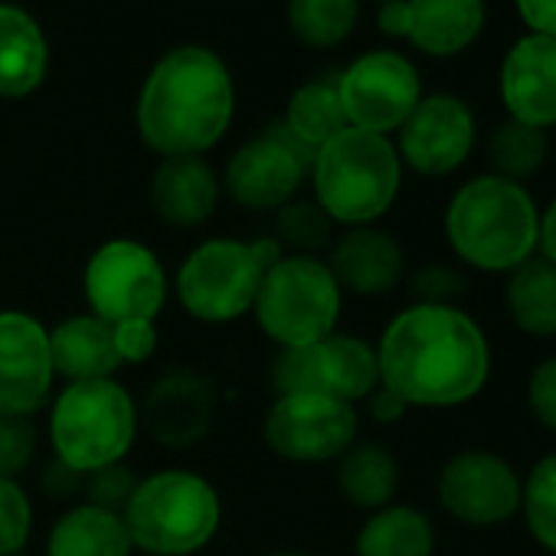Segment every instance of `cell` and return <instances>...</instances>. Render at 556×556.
<instances>
[{
    "instance_id": "43",
    "label": "cell",
    "mask_w": 556,
    "mask_h": 556,
    "mask_svg": "<svg viewBox=\"0 0 556 556\" xmlns=\"http://www.w3.org/2000/svg\"><path fill=\"white\" fill-rule=\"evenodd\" d=\"M271 556H308V553H292V549H286V553H271Z\"/></svg>"
},
{
    "instance_id": "2",
    "label": "cell",
    "mask_w": 556,
    "mask_h": 556,
    "mask_svg": "<svg viewBox=\"0 0 556 556\" xmlns=\"http://www.w3.org/2000/svg\"><path fill=\"white\" fill-rule=\"evenodd\" d=\"M236 109L226 63L203 47L167 53L144 79L138 131L161 157H203L229 131Z\"/></svg>"
},
{
    "instance_id": "32",
    "label": "cell",
    "mask_w": 556,
    "mask_h": 556,
    "mask_svg": "<svg viewBox=\"0 0 556 556\" xmlns=\"http://www.w3.org/2000/svg\"><path fill=\"white\" fill-rule=\"evenodd\" d=\"M275 242L299 255H318L334 242V223L315 200H289L275 210Z\"/></svg>"
},
{
    "instance_id": "9",
    "label": "cell",
    "mask_w": 556,
    "mask_h": 556,
    "mask_svg": "<svg viewBox=\"0 0 556 556\" xmlns=\"http://www.w3.org/2000/svg\"><path fill=\"white\" fill-rule=\"evenodd\" d=\"M83 292L89 315L122 321H157L167 305V271L154 249L138 239L102 242L83 271Z\"/></svg>"
},
{
    "instance_id": "44",
    "label": "cell",
    "mask_w": 556,
    "mask_h": 556,
    "mask_svg": "<svg viewBox=\"0 0 556 556\" xmlns=\"http://www.w3.org/2000/svg\"><path fill=\"white\" fill-rule=\"evenodd\" d=\"M380 4H390V0H380Z\"/></svg>"
},
{
    "instance_id": "16",
    "label": "cell",
    "mask_w": 556,
    "mask_h": 556,
    "mask_svg": "<svg viewBox=\"0 0 556 556\" xmlns=\"http://www.w3.org/2000/svg\"><path fill=\"white\" fill-rule=\"evenodd\" d=\"M312 154L286 131L245 141L223 170L226 193L245 210H282L305 184Z\"/></svg>"
},
{
    "instance_id": "45",
    "label": "cell",
    "mask_w": 556,
    "mask_h": 556,
    "mask_svg": "<svg viewBox=\"0 0 556 556\" xmlns=\"http://www.w3.org/2000/svg\"><path fill=\"white\" fill-rule=\"evenodd\" d=\"M17 556H21V553H17Z\"/></svg>"
},
{
    "instance_id": "37",
    "label": "cell",
    "mask_w": 556,
    "mask_h": 556,
    "mask_svg": "<svg viewBox=\"0 0 556 556\" xmlns=\"http://www.w3.org/2000/svg\"><path fill=\"white\" fill-rule=\"evenodd\" d=\"M527 406L543 429L556 432V357H546L533 367L527 380Z\"/></svg>"
},
{
    "instance_id": "36",
    "label": "cell",
    "mask_w": 556,
    "mask_h": 556,
    "mask_svg": "<svg viewBox=\"0 0 556 556\" xmlns=\"http://www.w3.org/2000/svg\"><path fill=\"white\" fill-rule=\"evenodd\" d=\"M468 286V278L455 271L452 265H422L409 275V289L416 292V302L422 305H452Z\"/></svg>"
},
{
    "instance_id": "20",
    "label": "cell",
    "mask_w": 556,
    "mask_h": 556,
    "mask_svg": "<svg viewBox=\"0 0 556 556\" xmlns=\"http://www.w3.org/2000/svg\"><path fill=\"white\" fill-rule=\"evenodd\" d=\"M341 292L380 299L400 289L406 278V255L400 242L377 226H354L331 242L328 258Z\"/></svg>"
},
{
    "instance_id": "42",
    "label": "cell",
    "mask_w": 556,
    "mask_h": 556,
    "mask_svg": "<svg viewBox=\"0 0 556 556\" xmlns=\"http://www.w3.org/2000/svg\"><path fill=\"white\" fill-rule=\"evenodd\" d=\"M536 255L556 265V197L543 206L536 223Z\"/></svg>"
},
{
    "instance_id": "1",
    "label": "cell",
    "mask_w": 556,
    "mask_h": 556,
    "mask_svg": "<svg viewBox=\"0 0 556 556\" xmlns=\"http://www.w3.org/2000/svg\"><path fill=\"white\" fill-rule=\"evenodd\" d=\"M374 348L380 387L409 409L465 406L491 377V344L478 321L455 305L413 302Z\"/></svg>"
},
{
    "instance_id": "22",
    "label": "cell",
    "mask_w": 556,
    "mask_h": 556,
    "mask_svg": "<svg viewBox=\"0 0 556 556\" xmlns=\"http://www.w3.org/2000/svg\"><path fill=\"white\" fill-rule=\"evenodd\" d=\"M50 354L56 377H63L66 383L115 380V374L122 370L112 325L89 312L70 315L66 321L50 328Z\"/></svg>"
},
{
    "instance_id": "3",
    "label": "cell",
    "mask_w": 556,
    "mask_h": 556,
    "mask_svg": "<svg viewBox=\"0 0 556 556\" xmlns=\"http://www.w3.org/2000/svg\"><path fill=\"white\" fill-rule=\"evenodd\" d=\"M540 210L523 184L497 174L465 180L445 206V239L462 265L507 275L536 255Z\"/></svg>"
},
{
    "instance_id": "25",
    "label": "cell",
    "mask_w": 556,
    "mask_h": 556,
    "mask_svg": "<svg viewBox=\"0 0 556 556\" xmlns=\"http://www.w3.org/2000/svg\"><path fill=\"white\" fill-rule=\"evenodd\" d=\"M435 527L409 504H387L374 510L354 540V556H432Z\"/></svg>"
},
{
    "instance_id": "19",
    "label": "cell",
    "mask_w": 556,
    "mask_h": 556,
    "mask_svg": "<svg viewBox=\"0 0 556 556\" xmlns=\"http://www.w3.org/2000/svg\"><path fill=\"white\" fill-rule=\"evenodd\" d=\"M216 390L197 370H170L164 374L138 413L148 432L167 448H187L200 442L213 422Z\"/></svg>"
},
{
    "instance_id": "15",
    "label": "cell",
    "mask_w": 556,
    "mask_h": 556,
    "mask_svg": "<svg viewBox=\"0 0 556 556\" xmlns=\"http://www.w3.org/2000/svg\"><path fill=\"white\" fill-rule=\"evenodd\" d=\"M50 328L17 308L0 312V416H34L53 396Z\"/></svg>"
},
{
    "instance_id": "6",
    "label": "cell",
    "mask_w": 556,
    "mask_h": 556,
    "mask_svg": "<svg viewBox=\"0 0 556 556\" xmlns=\"http://www.w3.org/2000/svg\"><path fill=\"white\" fill-rule=\"evenodd\" d=\"M138 426L141 416L135 396L118 380L66 383L60 396L50 400L47 429L53 458L83 475L125 462L138 439Z\"/></svg>"
},
{
    "instance_id": "28",
    "label": "cell",
    "mask_w": 556,
    "mask_h": 556,
    "mask_svg": "<svg viewBox=\"0 0 556 556\" xmlns=\"http://www.w3.org/2000/svg\"><path fill=\"white\" fill-rule=\"evenodd\" d=\"M348 125L341 96H338V79H315L305 83L286 109V135L305 148L312 157L321 144L338 138Z\"/></svg>"
},
{
    "instance_id": "7",
    "label": "cell",
    "mask_w": 556,
    "mask_h": 556,
    "mask_svg": "<svg viewBox=\"0 0 556 556\" xmlns=\"http://www.w3.org/2000/svg\"><path fill=\"white\" fill-rule=\"evenodd\" d=\"M282 252L271 236L252 242L229 236L200 242L187 252L174 278L180 308L200 325H229L249 315L265 271Z\"/></svg>"
},
{
    "instance_id": "13",
    "label": "cell",
    "mask_w": 556,
    "mask_h": 556,
    "mask_svg": "<svg viewBox=\"0 0 556 556\" xmlns=\"http://www.w3.org/2000/svg\"><path fill=\"white\" fill-rule=\"evenodd\" d=\"M478 125L465 99L452 92L422 96L413 115L396 131V154L403 167L422 177L455 174L475 148Z\"/></svg>"
},
{
    "instance_id": "23",
    "label": "cell",
    "mask_w": 556,
    "mask_h": 556,
    "mask_svg": "<svg viewBox=\"0 0 556 556\" xmlns=\"http://www.w3.org/2000/svg\"><path fill=\"white\" fill-rule=\"evenodd\" d=\"M47 37L40 24L14 4H0V99H24L43 86Z\"/></svg>"
},
{
    "instance_id": "8",
    "label": "cell",
    "mask_w": 556,
    "mask_h": 556,
    "mask_svg": "<svg viewBox=\"0 0 556 556\" xmlns=\"http://www.w3.org/2000/svg\"><path fill=\"white\" fill-rule=\"evenodd\" d=\"M341 286L321 255L282 252L265 271L252 315L268 341L299 351L338 331Z\"/></svg>"
},
{
    "instance_id": "21",
    "label": "cell",
    "mask_w": 556,
    "mask_h": 556,
    "mask_svg": "<svg viewBox=\"0 0 556 556\" xmlns=\"http://www.w3.org/2000/svg\"><path fill=\"white\" fill-rule=\"evenodd\" d=\"M219 177L206 157H164L151 177V206L170 226H200L219 203Z\"/></svg>"
},
{
    "instance_id": "38",
    "label": "cell",
    "mask_w": 556,
    "mask_h": 556,
    "mask_svg": "<svg viewBox=\"0 0 556 556\" xmlns=\"http://www.w3.org/2000/svg\"><path fill=\"white\" fill-rule=\"evenodd\" d=\"M115 331V351L125 364H144L157 351V321H122L112 325Z\"/></svg>"
},
{
    "instance_id": "11",
    "label": "cell",
    "mask_w": 556,
    "mask_h": 556,
    "mask_svg": "<svg viewBox=\"0 0 556 556\" xmlns=\"http://www.w3.org/2000/svg\"><path fill=\"white\" fill-rule=\"evenodd\" d=\"M271 380L278 393H325L357 406L380 387L377 348L334 331L318 344L278 354Z\"/></svg>"
},
{
    "instance_id": "12",
    "label": "cell",
    "mask_w": 556,
    "mask_h": 556,
    "mask_svg": "<svg viewBox=\"0 0 556 556\" xmlns=\"http://www.w3.org/2000/svg\"><path fill=\"white\" fill-rule=\"evenodd\" d=\"M338 96L351 128L390 138L419 105L422 79L403 53L374 50L338 76Z\"/></svg>"
},
{
    "instance_id": "5",
    "label": "cell",
    "mask_w": 556,
    "mask_h": 556,
    "mask_svg": "<svg viewBox=\"0 0 556 556\" xmlns=\"http://www.w3.org/2000/svg\"><path fill=\"white\" fill-rule=\"evenodd\" d=\"M122 520L135 549L148 556H190L219 533L223 501L203 475L161 468L138 478Z\"/></svg>"
},
{
    "instance_id": "39",
    "label": "cell",
    "mask_w": 556,
    "mask_h": 556,
    "mask_svg": "<svg viewBox=\"0 0 556 556\" xmlns=\"http://www.w3.org/2000/svg\"><path fill=\"white\" fill-rule=\"evenodd\" d=\"M40 484H43V491H47L50 497H56V501H70V497L83 494V488H86V475H83V471H76V468H70L66 462L53 458V462L43 468Z\"/></svg>"
},
{
    "instance_id": "4",
    "label": "cell",
    "mask_w": 556,
    "mask_h": 556,
    "mask_svg": "<svg viewBox=\"0 0 556 556\" xmlns=\"http://www.w3.org/2000/svg\"><path fill=\"white\" fill-rule=\"evenodd\" d=\"M312 184L334 226H374L400 197L403 161L387 135L344 128L315 151Z\"/></svg>"
},
{
    "instance_id": "10",
    "label": "cell",
    "mask_w": 556,
    "mask_h": 556,
    "mask_svg": "<svg viewBox=\"0 0 556 556\" xmlns=\"http://www.w3.org/2000/svg\"><path fill=\"white\" fill-rule=\"evenodd\" d=\"M262 432L268 448L286 462H338L357 442V406L325 393H278Z\"/></svg>"
},
{
    "instance_id": "29",
    "label": "cell",
    "mask_w": 556,
    "mask_h": 556,
    "mask_svg": "<svg viewBox=\"0 0 556 556\" xmlns=\"http://www.w3.org/2000/svg\"><path fill=\"white\" fill-rule=\"evenodd\" d=\"M361 17V0H289V27L292 34L315 47L331 50L344 43Z\"/></svg>"
},
{
    "instance_id": "27",
    "label": "cell",
    "mask_w": 556,
    "mask_h": 556,
    "mask_svg": "<svg viewBox=\"0 0 556 556\" xmlns=\"http://www.w3.org/2000/svg\"><path fill=\"white\" fill-rule=\"evenodd\" d=\"M338 488L361 510H380L393 504L400 488V465L390 448L377 442H354L338 458Z\"/></svg>"
},
{
    "instance_id": "17",
    "label": "cell",
    "mask_w": 556,
    "mask_h": 556,
    "mask_svg": "<svg viewBox=\"0 0 556 556\" xmlns=\"http://www.w3.org/2000/svg\"><path fill=\"white\" fill-rule=\"evenodd\" d=\"M488 24L484 0H390L377 14L387 37L409 40L419 53L448 60L478 43Z\"/></svg>"
},
{
    "instance_id": "31",
    "label": "cell",
    "mask_w": 556,
    "mask_h": 556,
    "mask_svg": "<svg viewBox=\"0 0 556 556\" xmlns=\"http://www.w3.org/2000/svg\"><path fill=\"white\" fill-rule=\"evenodd\" d=\"M520 514L530 536L556 556V452L540 458L520 481Z\"/></svg>"
},
{
    "instance_id": "24",
    "label": "cell",
    "mask_w": 556,
    "mask_h": 556,
    "mask_svg": "<svg viewBox=\"0 0 556 556\" xmlns=\"http://www.w3.org/2000/svg\"><path fill=\"white\" fill-rule=\"evenodd\" d=\"M131 549L122 514L86 501L66 507L47 533V556H131Z\"/></svg>"
},
{
    "instance_id": "18",
    "label": "cell",
    "mask_w": 556,
    "mask_h": 556,
    "mask_svg": "<svg viewBox=\"0 0 556 556\" xmlns=\"http://www.w3.org/2000/svg\"><path fill=\"white\" fill-rule=\"evenodd\" d=\"M497 92L507 118L540 131L556 128V40L517 37L501 60Z\"/></svg>"
},
{
    "instance_id": "33",
    "label": "cell",
    "mask_w": 556,
    "mask_h": 556,
    "mask_svg": "<svg viewBox=\"0 0 556 556\" xmlns=\"http://www.w3.org/2000/svg\"><path fill=\"white\" fill-rule=\"evenodd\" d=\"M34 533V504L17 478H0V556L24 553Z\"/></svg>"
},
{
    "instance_id": "14",
    "label": "cell",
    "mask_w": 556,
    "mask_h": 556,
    "mask_svg": "<svg viewBox=\"0 0 556 556\" xmlns=\"http://www.w3.org/2000/svg\"><path fill=\"white\" fill-rule=\"evenodd\" d=\"M439 504L468 527H497L520 510V475L494 452H458L439 475Z\"/></svg>"
},
{
    "instance_id": "40",
    "label": "cell",
    "mask_w": 556,
    "mask_h": 556,
    "mask_svg": "<svg viewBox=\"0 0 556 556\" xmlns=\"http://www.w3.org/2000/svg\"><path fill=\"white\" fill-rule=\"evenodd\" d=\"M527 34L556 40V0H514Z\"/></svg>"
},
{
    "instance_id": "26",
    "label": "cell",
    "mask_w": 556,
    "mask_h": 556,
    "mask_svg": "<svg viewBox=\"0 0 556 556\" xmlns=\"http://www.w3.org/2000/svg\"><path fill=\"white\" fill-rule=\"evenodd\" d=\"M504 305L523 334L556 338V265L530 255L514 271H507Z\"/></svg>"
},
{
    "instance_id": "41",
    "label": "cell",
    "mask_w": 556,
    "mask_h": 556,
    "mask_svg": "<svg viewBox=\"0 0 556 556\" xmlns=\"http://www.w3.org/2000/svg\"><path fill=\"white\" fill-rule=\"evenodd\" d=\"M367 406H370V416H374L380 426H393V422H400V419L409 413V406H406L396 393H390L387 387H377V390L367 396Z\"/></svg>"
},
{
    "instance_id": "30",
    "label": "cell",
    "mask_w": 556,
    "mask_h": 556,
    "mask_svg": "<svg viewBox=\"0 0 556 556\" xmlns=\"http://www.w3.org/2000/svg\"><path fill=\"white\" fill-rule=\"evenodd\" d=\"M546 154H549L546 131L520 125L514 118L501 122L488 141V157L494 167L491 174L514 180V184H523L533 174H540V167L546 164Z\"/></svg>"
},
{
    "instance_id": "35",
    "label": "cell",
    "mask_w": 556,
    "mask_h": 556,
    "mask_svg": "<svg viewBox=\"0 0 556 556\" xmlns=\"http://www.w3.org/2000/svg\"><path fill=\"white\" fill-rule=\"evenodd\" d=\"M135 484H138V471H131L125 462H115V465H105V468L86 475L83 494H86V504L122 514L135 494Z\"/></svg>"
},
{
    "instance_id": "34",
    "label": "cell",
    "mask_w": 556,
    "mask_h": 556,
    "mask_svg": "<svg viewBox=\"0 0 556 556\" xmlns=\"http://www.w3.org/2000/svg\"><path fill=\"white\" fill-rule=\"evenodd\" d=\"M40 445L34 416H0V478H21Z\"/></svg>"
}]
</instances>
